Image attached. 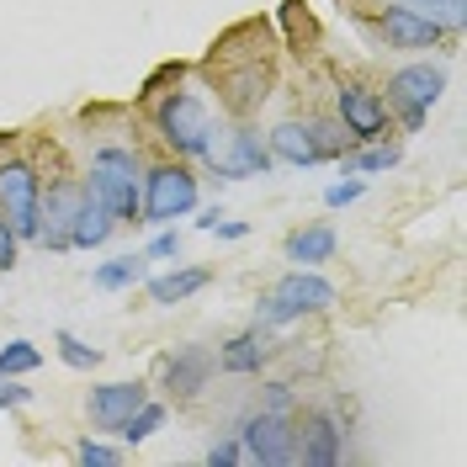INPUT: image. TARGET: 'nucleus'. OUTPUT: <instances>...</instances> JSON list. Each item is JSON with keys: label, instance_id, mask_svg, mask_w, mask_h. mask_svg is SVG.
<instances>
[{"label": "nucleus", "instance_id": "obj_1", "mask_svg": "<svg viewBox=\"0 0 467 467\" xmlns=\"http://www.w3.org/2000/svg\"><path fill=\"white\" fill-rule=\"evenodd\" d=\"M144 122L171 160H192V165H197L207 149L218 144V133H223L213 101H207L197 86H186V80L171 86V90H160L154 101H144Z\"/></svg>", "mask_w": 467, "mask_h": 467}, {"label": "nucleus", "instance_id": "obj_2", "mask_svg": "<svg viewBox=\"0 0 467 467\" xmlns=\"http://www.w3.org/2000/svg\"><path fill=\"white\" fill-rule=\"evenodd\" d=\"M265 149L276 165H292V171H314V165H340L350 154V139L335 117L324 112H303V117H282L271 133H265Z\"/></svg>", "mask_w": 467, "mask_h": 467}, {"label": "nucleus", "instance_id": "obj_3", "mask_svg": "<svg viewBox=\"0 0 467 467\" xmlns=\"http://www.w3.org/2000/svg\"><path fill=\"white\" fill-rule=\"evenodd\" d=\"M335 303H340V287H335L324 271L292 265L287 276H276V282L255 297V324H265V329H287V324L329 314Z\"/></svg>", "mask_w": 467, "mask_h": 467}, {"label": "nucleus", "instance_id": "obj_4", "mask_svg": "<svg viewBox=\"0 0 467 467\" xmlns=\"http://www.w3.org/2000/svg\"><path fill=\"white\" fill-rule=\"evenodd\" d=\"M202 207V175L192 160H154L144 165V186H139V223L144 229H165L175 218H192Z\"/></svg>", "mask_w": 467, "mask_h": 467}, {"label": "nucleus", "instance_id": "obj_5", "mask_svg": "<svg viewBox=\"0 0 467 467\" xmlns=\"http://www.w3.org/2000/svg\"><path fill=\"white\" fill-rule=\"evenodd\" d=\"M86 192L117 213V223H139V186H144V154L133 144H96L86 160Z\"/></svg>", "mask_w": 467, "mask_h": 467}, {"label": "nucleus", "instance_id": "obj_6", "mask_svg": "<svg viewBox=\"0 0 467 467\" xmlns=\"http://www.w3.org/2000/svg\"><path fill=\"white\" fill-rule=\"evenodd\" d=\"M382 101H388V117H393V133H420L436 101L446 96V64H431V58H409L399 64L388 80H382Z\"/></svg>", "mask_w": 467, "mask_h": 467}, {"label": "nucleus", "instance_id": "obj_7", "mask_svg": "<svg viewBox=\"0 0 467 467\" xmlns=\"http://www.w3.org/2000/svg\"><path fill=\"white\" fill-rule=\"evenodd\" d=\"M213 90H218V112L234 117V122H255L261 107L276 90V64L271 58H239V64H213L202 69Z\"/></svg>", "mask_w": 467, "mask_h": 467}, {"label": "nucleus", "instance_id": "obj_8", "mask_svg": "<svg viewBox=\"0 0 467 467\" xmlns=\"http://www.w3.org/2000/svg\"><path fill=\"white\" fill-rule=\"evenodd\" d=\"M197 165H207L213 181H255V175L276 171V160H271V149H265V133L255 122H223L218 144L207 149Z\"/></svg>", "mask_w": 467, "mask_h": 467}, {"label": "nucleus", "instance_id": "obj_9", "mask_svg": "<svg viewBox=\"0 0 467 467\" xmlns=\"http://www.w3.org/2000/svg\"><path fill=\"white\" fill-rule=\"evenodd\" d=\"M80 202H86V181L69 171H58L43 181V197H37V239L48 255H69L75 250V218H80Z\"/></svg>", "mask_w": 467, "mask_h": 467}, {"label": "nucleus", "instance_id": "obj_10", "mask_svg": "<svg viewBox=\"0 0 467 467\" xmlns=\"http://www.w3.org/2000/svg\"><path fill=\"white\" fill-rule=\"evenodd\" d=\"M239 446H244V462L255 467H292V446H297V414H282V409H244L229 425Z\"/></svg>", "mask_w": 467, "mask_h": 467}, {"label": "nucleus", "instance_id": "obj_11", "mask_svg": "<svg viewBox=\"0 0 467 467\" xmlns=\"http://www.w3.org/2000/svg\"><path fill=\"white\" fill-rule=\"evenodd\" d=\"M329 107H335L329 117L346 128L350 144L393 139V117H388V101H382L378 86H367V80H356V75H340V80H335V96H329Z\"/></svg>", "mask_w": 467, "mask_h": 467}, {"label": "nucleus", "instance_id": "obj_12", "mask_svg": "<svg viewBox=\"0 0 467 467\" xmlns=\"http://www.w3.org/2000/svg\"><path fill=\"white\" fill-rule=\"evenodd\" d=\"M218 378V356L213 346H175L154 361V388L165 393V404H197Z\"/></svg>", "mask_w": 467, "mask_h": 467}, {"label": "nucleus", "instance_id": "obj_13", "mask_svg": "<svg viewBox=\"0 0 467 467\" xmlns=\"http://www.w3.org/2000/svg\"><path fill=\"white\" fill-rule=\"evenodd\" d=\"M346 457H350V431H346V420H340V409H335V404L308 409V414L297 420L292 462H303V467H340Z\"/></svg>", "mask_w": 467, "mask_h": 467}, {"label": "nucleus", "instance_id": "obj_14", "mask_svg": "<svg viewBox=\"0 0 467 467\" xmlns=\"http://www.w3.org/2000/svg\"><path fill=\"white\" fill-rule=\"evenodd\" d=\"M213 356H218V372H229V378H261L265 367L282 356V346H276V329L250 324V329L229 335V340L213 350Z\"/></svg>", "mask_w": 467, "mask_h": 467}, {"label": "nucleus", "instance_id": "obj_15", "mask_svg": "<svg viewBox=\"0 0 467 467\" xmlns=\"http://www.w3.org/2000/svg\"><path fill=\"white\" fill-rule=\"evenodd\" d=\"M144 399H149V382H139V378L133 382H96L90 399H86V414H90V425H96L101 436H112Z\"/></svg>", "mask_w": 467, "mask_h": 467}, {"label": "nucleus", "instance_id": "obj_16", "mask_svg": "<svg viewBox=\"0 0 467 467\" xmlns=\"http://www.w3.org/2000/svg\"><path fill=\"white\" fill-rule=\"evenodd\" d=\"M271 48H276L271 27H265L261 16H250V22H234L229 32H218V43L202 58V69H213V64H239V58H271Z\"/></svg>", "mask_w": 467, "mask_h": 467}, {"label": "nucleus", "instance_id": "obj_17", "mask_svg": "<svg viewBox=\"0 0 467 467\" xmlns=\"http://www.w3.org/2000/svg\"><path fill=\"white\" fill-rule=\"evenodd\" d=\"M213 282V265H175L171 271H160V276H144V292L154 308H175V303H186V297H197V292Z\"/></svg>", "mask_w": 467, "mask_h": 467}, {"label": "nucleus", "instance_id": "obj_18", "mask_svg": "<svg viewBox=\"0 0 467 467\" xmlns=\"http://www.w3.org/2000/svg\"><path fill=\"white\" fill-rule=\"evenodd\" d=\"M282 255H287L292 265L324 271V265L340 255V234H335V223H303V229H292V234H287Z\"/></svg>", "mask_w": 467, "mask_h": 467}, {"label": "nucleus", "instance_id": "obj_19", "mask_svg": "<svg viewBox=\"0 0 467 467\" xmlns=\"http://www.w3.org/2000/svg\"><path fill=\"white\" fill-rule=\"evenodd\" d=\"M282 48L297 58H314L319 54V43H324V32L319 22H314V11H308V0H282Z\"/></svg>", "mask_w": 467, "mask_h": 467}, {"label": "nucleus", "instance_id": "obj_20", "mask_svg": "<svg viewBox=\"0 0 467 467\" xmlns=\"http://www.w3.org/2000/svg\"><path fill=\"white\" fill-rule=\"evenodd\" d=\"M144 276H149L144 250H128V255H112V261L96 265L90 271V287L96 292H133V287H144Z\"/></svg>", "mask_w": 467, "mask_h": 467}, {"label": "nucleus", "instance_id": "obj_21", "mask_svg": "<svg viewBox=\"0 0 467 467\" xmlns=\"http://www.w3.org/2000/svg\"><path fill=\"white\" fill-rule=\"evenodd\" d=\"M404 165V144L399 139H372V144H350V154L340 160V171L350 175H388Z\"/></svg>", "mask_w": 467, "mask_h": 467}, {"label": "nucleus", "instance_id": "obj_22", "mask_svg": "<svg viewBox=\"0 0 467 467\" xmlns=\"http://www.w3.org/2000/svg\"><path fill=\"white\" fill-rule=\"evenodd\" d=\"M117 229H122V223H117V213L101 202V197H90V192H86L80 218H75V250H101Z\"/></svg>", "mask_w": 467, "mask_h": 467}, {"label": "nucleus", "instance_id": "obj_23", "mask_svg": "<svg viewBox=\"0 0 467 467\" xmlns=\"http://www.w3.org/2000/svg\"><path fill=\"white\" fill-rule=\"evenodd\" d=\"M165 420H171V404L149 393L144 404H139V409H133V414H128V420L112 431V441H122V446H144V441H154L160 431H165Z\"/></svg>", "mask_w": 467, "mask_h": 467}, {"label": "nucleus", "instance_id": "obj_24", "mask_svg": "<svg viewBox=\"0 0 467 467\" xmlns=\"http://www.w3.org/2000/svg\"><path fill=\"white\" fill-rule=\"evenodd\" d=\"M54 350H58V361H64L69 372H96V367H101V346L80 340L75 329H54Z\"/></svg>", "mask_w": 467, "mask_h": 467}, {"label": "nucleus", "instance_id": "obj_25", "mask_svg": "<svg viewBox=\"0 0 467 467\" xmlns=\"http://www.w3.org/2000/svg\"><path fill=\"white\" fill-rule=\"evenodd\" d=\"M409 11H420V16H431L436 27H446L451 37H462L467 27V0H399Z\"/></svg>", "mask_w": 467, "mask_h": 467}, {"label": "nucleus", "instance_id": "obj_26", "mask_svg": "<svg viewBox=\"0 0 467 467\" xmlns=\"http://www.w3.org/2000/svg\"><path fill=\"white\" fill-rule=\"evenodd\" d=\"M43 367V350L32 346V340H5L0 346V372L5 378H32Z\"/></svg>", "mask_w": 467, "mask_h": 467}, {"label": "nucleus", "instance_id": "obj_27", "mask_svg": "<svg viewBox=\"0 0 467 467\" xmlns=\"http://www.w3.org/2000/svg\"><path fill=\"white\" fill-rule=\"evenodd\" d=\"M75 462H80V467H117V462H122V441L86 436L80 446H75Z\"/></svg>", "mask_w": 467, "mask_h": 467}, {"label": "nucleus", "instance_id": "obj_28", "mask_svg": "<svg viewBox=\"0 0 467 467\" xmlns=\"http://www.w3.org/2000/svg\"><path fill=\"white\" fill-rule=\"evenodd\" d=\"M186 75H192V69H186V64H175V58H171V64H160V69H149V80H144V86H139V107H144V101H154L160 90L181 86Z\"/></svg>", "mask_w": 467, "mask_h": 467}, {"label": "nucleus", "instance_id": "obj_29", "mask_svg": "<svg viewBox=\"0 0 467 467\" xmlns=\"http://www.w3.org/2000/svg\"><path fill=\"white\" fill-rule=\"evenodd\" d=\"M255 404L292 414V409H297V382H287V378H265V382H261V399H255Z\"/></svg>", "mask_w": 467, "mask_h": 467}, {"label": "nucleus", "instance_id": "obj_30", "mask_svg": "<svg viewBox=\"0 0 467 467\" xmlns=\"http://www.w3.org/2000/svg\"><path fill=\"white\" fill-rule=\"evenodd\" d=\"M361 197H367V175H350L346 171V181H335V186L324 192V207H329V213H340V207L361 202Z\"/></svg>", "mask_w": 467, "mask_h": 467}, {"label": "nucleus", "instance_id": "obj_31", "mask_svg": "<svg viewBox=\"0 0 467 467\" xmlns=\"http://www.w3.org/2000/svg\"><path fill=\"white\" fill-rule=\"evenodd\" d=\"M144 261H181V229L175 223H165V229H154V239L144 244Z\"/></svg>", "mask_w": 467, "mask_h": 467}, {"label": "nucleus", "instance_id": "obj_32", "mask_svg": "<svg viewBox=\"0 0 467 467\" xmlns=\"http://www.w3.org/2000/svg\"><path fill=\"white\" fill-rule=\"evenodd\" d=\"M202 462L207 467H239V462H244V446H239V436H234V431H223V436L202 451Z\"/></svg>", "mask_w": 467, "mask_h": 467}, {"label": "nucleus", "instance_id": "obj_33", "mask_svg": "<svg viewBox=\"0 0 467 467\" xmlns=\"http://www.w3.org/2000/svg\"><path fill=\"white\" fill-rule=\"evenodd\" d=\"M27 404H32L27 378H5V372H0V409H27Z\"/></svg>", "mask_w": 467, "mask_h": 467}, {"label": "nucleus", "instance_id": "obj_34", "mask_svg": "<svg viewBox=\"0 0 467 467\" xmlns=\"http://www.w3.org/2000/svg\"><path fill=\"white\" fill-rule=\"evenodd\" d=\"M16 261H22V239H16V229L0 218V276H5V271H16Z\"/></svg>", "mask_w": 467, "mask_h": 467}, {"label": "nucleus", "instance_id": "obj_35", "mask_svg": "<svg viewBox=\"0 0 467 467\" xmlns=\"http://www.w3.org/2000/svg\"><path fill=\"white\" fill-rule=\"evenodd\" d=\"M207 234H218L223 244H239V239H250V223H244V218H229V213H223V218H218V223H213Z\"/></svg>", "mask_w": 467, "mask_h": 467}, {"label": "nucleus", "instance_id": "obj_36", "mask_svg": "<svg viewBox=\"0 0 467 467\" xmlns=\"http://www.w3.org/2000/svg\"><path fill=\"white\" fill-rule=\"evenodd\" d=\"M218 218H223V207H218V202H213V207H202V213H197V229H213V223H218Z\"/></svg>", "mask_w": 467, "mask_h": 467}]
</instances>
